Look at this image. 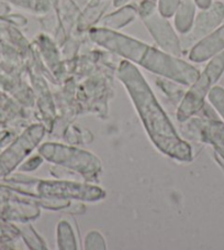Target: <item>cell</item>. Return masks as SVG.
Returning <instances> with one entry per match:
<instances>
[{"label":"cell","instance_id":"obj_14","mask_svg":"<svg viewBox=\"0 0 224 250\" xmlns=\"http://www.w3.org/2000/svg\"><path fill=\"white\" fill-rule=\"evenodd\" d=\"M105 8L106 7L103 5H96L90 8L87 12H85V16L81 18L80 27L86 28L90 23H93V21H96L98 19V17H100L101 12L105 11Z\"/></svg>","mask_w":224,"mask_h":250},{"label":"cell","instance_id":"obj_8","mask_svg":"<svg viewBox=\"0 0 224 250\" xmlns=\"http://www.w3.org/2000/svg\"><path fill=\"white\" fill-rule=\"evenodd\" d=\"M37 191L44 196L75 197L89 201L98 200L103 195L101 189L97 188L68 182H41Z\"/></svg>","mask_w":224,"mask_h":250},{"label":"cell","instance_id":"obj_4","mask_svg":"<svg viewBox=\"0 0 224 250\" xmlns=\"http://www.w3.org/2000/svg\"><path fill=\"white\" fill-rule=\"evenodd\" d=\"M89 36L93 42L103 49L121 55L128 61L137 64H140L144 59L149 46L126 34L108 28H93L89 31Z\"/></svg>","mask_w":224,"mask_h":250},{"label":"cell","instance_id":"obj_11","mask_svg":"<svg viewBox=\"0 0 224 250\" xmlns=\"http://www.w3.org/2000/svg\"><path fill=\"white\" fill-rule=\"evenodd\" d=\"M137 14H139L137 9L133 6L123 7L121 9H119L118 11H115L113 14L107 16L102 19L103 28L112 30L122 28L129 22H131Z\"/></svg>","mask_w":224,"mask_h":250},{"label":"cell","instance_id":"obj_12","mask_svg":"<svg viewBox=\"0 0 224 250\" xmlns=\"http://www.w3.org/2000/svg\"><path fill=\"white\" fill-rule=\"evenodd\" d=\"M208 96L211 104L215 107V109L219 111V114L224 119V88L215 86V87L211 88Z\"/></svg>","mask_w":224,"mask_h":250},{"label":"cell","instance_id":"obj_17","mask_svg":"<svg viewBox=\"0 0 224 250\" xmlns=\"http://www.w3.org/2000/svg\"><path fill=\"white\" fill-rule=\"evenodd\" d=\"M129 0H113V6L114 7H121L124 3H127Z\"/></svg>","mask_w":224,"mask_h":250},{"label":"cell","instance_id":"obj_15","mask_svg":"<svg viewBox=\"0 0 224 250\" xmlns=\"http://www.w3.org/2000/svg\"><path fill=\"white\" fill-rule=\"evenodd\" d=\"M157 1L158 0H142L139 9H137V12H139L141 18H144V17H148L150 14H153L155 11V8H156Z\"/></svg>","mask_w":224,"mask_h":250},{"label":"cell","instance_id":"obj_2","mask_svg":"<svg viewBox=\"0 0 224 250\" xmlns=\"http://www.w3.org/2000/svg\"><path fill=\"white\" fill-rule=\"evenodd\" d=\"M224 73V51L215 54L211 58V61L205 66L197 81L191 85L186 96L179 106L177 118L180 122L186 120L191 115L196 114L202 105L205 104V98L209 94L213 85L217 83Z\"/></svg>","mask_w":224,"mask_h":250},{"label":"cell","instance_id":"obj_3","mask_svg":"<svg viewBox=\"0 0 224 250\" xmlns=\"http://www.w3.org/2000/svg\"><path fill=\"white\" fill-rule=\"evenodd\" d=\"M140 65L155 74L187 86L195 83L200 75V72L189 63L153 46L149 47Z\"/></svg>","mask_w":224,"mask_h":250},{"label":"cell","instance_id":"obj_6","mask_svg":"<svg viewBox=\"0 0 224 250\" xmlns=\"http://www.w3.org/2000/svg\"><path fill=\"white\" fill-rule=\"evenodd\" d=\"M142 19L163 51L176 57L182 54V43L170 23L167 21V18L163 17L159 12L154 11L153 14Z\"/></svg>","mask_w":224,"mask_h":250},{"label":"cell","instance_id":"obj_1","mask_svg":"<svg viewBox=\"0 0 224 250\" xmlns=\"http://www.w3.org/2000/svg\"><path fill=\"white\" fill-rule=\"evenodd\" d=\"M118 76L130 94L146 131L157 149L179 161H190L192 157L190 146L180 139L175 131L137 67L124 60L120 63Z\"/></svg>","mask_w":224,"mask_h":250},{"label":"cell","instance_id":"obj_7","mask_svg":"<svg viewBox=\"0 0 224 250\" xmlns=\"http://www.w3.org/2000/svg\"><path fill=\"white\" fill-rule=\"evenodd\" d=\"M224 19V5L217 1L211 3L206 9H202L196 20L193 21L190 34L187 37V45L191 43H198L202 39L209 36L217 29Z\"/></svg>","mask_w":224,"mask_h":250},{"label":"cell","instance_id":"obj_5","mask_svg":"<svg viewBox=\"0 0 224 250\" xmlns=\"http://www.w3.org/2000/svg\"><path fill=\"white\" fill-rule=\"evenodd\" d=\"M40 152L49 161L71 167L88 178L96 175L100 171V162L98 159L93 154L78 149L55 144H45L41 146Z\"/></svg>","mask_w":224,"mask_h":250},{"label":"cell","instance_id":"obj_9","mask_svg":"<svg viewBox=\"0 0 224 250\" xmlns=\"http://www.w3.org/2000/svg\"><path fill=\"white\" fill-rule=\"evenodd\" d=\"M222 51H224V24L196 43L190 51L189 59L198 63L205 62Z\"/></svg>","mask_w":224,"mask_h":250},{"label":"cell","instance_id":"obj_16","mask_svg":"<svg viewBox=\"0 0 224 250\" xmlns=\"http://www.w3.org/2000/svg\"><path fill=\"white\" fill-rule=\"evenodd\" d=\"M196 5L201 8V9H206V8H209L211 6V3H212V0H195Z\"/></svg>","mask_w":224,"mask_h":250},{"label":"cell","instance_id":"obj_13","mask_svg":"<svg viewBox=\"0 0 224 250\" xmlns=\"http://www.w3.org/2000/svg\"><path fill=\"white\" fill-rule=\"evenodd\" d=\"M182 0H158V12L165 18L174 16Z\"/></svg>","mask_w":224,"mask_h":250},{"label":"cell","instance_id":"obj_10","mask_svg":"<svg viewBox=\"0 0 224 250\" xmlns=\"http://www.w3.org/2000/svg\"><path fill=\"white\" fill-rule=\"evenodd\" d=\"M195 0H182L175 11V27L178 32L186 34L190 32L196 12Z\"/></svg>","mask_w":224,"mask_h":250}]
</instances>
